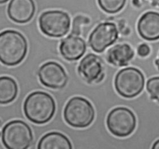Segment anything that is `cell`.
Listing matches in <instances>:
<instances>
[{"instance_id": "15", "label": "cell", "mask_w": 159, "mask_h": 149, "mask_svg": "<svg viewBox=\"0 0 159 149\" xmlns=\"http://www.w3.org/2000/svg\"><path fill=\"white\" fill-rule=\"evenodd\" d=\"M37 149H72V144L66 135L52 131L40 138Z\"/></svg>"}, {"instance_id": "3", "label": "cell", "mask_w": 159, "mask_h": 149, "mask_svg": "<svg viewBox=\"0 0 159 149\" xmlns=\"http://www.w3.org/2000/svg\"><path fill=\"white\" fill-rule=\"evenodd\" d=\"M95 118L93 104L85 98L75 96L70 99L64 109V119L75 128H85L91 125Z\"/></svg>"}, {"instance_id": "14", "label": "cell", "mask_w": 159, "mask_h": 149, "mask_svg": "<svg viewBox=\"0 0 159 149\" xmlns=\"http://www.w3.org/2000/svg\"><path fill=\"white\" fill-rule=\"evenodd\" d=\"M134 57V51L128 43H120L110 48L107 54L109 63L114 66L123 67L128 65Z\"/></svg>"}, {"instance_id": "10", "label": "cell", "mask_w": 159, "mask_h": 149, "mask_svg": "<svg viewBox=\"0 0 159 149\" xmlns=\"http://www.w3.org/2000/svg\"><path fill=\"white\" fill-rule=\"evenodd\" d=\"M78 71L88 83H99L104 79V67L102 60L94 54L85 55L79 63Z\"/></svg>"}, {"instance_id": "19", "label": "cell", "mask_w": 159, "mask_h": 149, "mask_svg": "<svg viewBox=\"0 0 159 149\" xmlns=\"http://www.w3.org/2000/svg\"><path fill=\"white\" fill-rule=\"evenodd\" d=\"M150 47L148 46L146 43H142V44L140 45L138 48V53L141 57H147L148 55H149L150 54Z\"/></svg>"}, {"instance_id": "20", "label": "cell", "mask_w": 159, "mask_h": 149, "mask_svg": "<svg viewBox=\"0 0 159 149\" xmlns=\"http://www.w3.org/2000/svg\"><path fill=\"white\" fill-rule=\"evenodd\" d=\"M152 149H159V141L158 140H157V141L154 143Z\"/></svg>"}, {"instance_id": "11", "label": "cell", "mask_w": 159, "mask_h": 149, "mask_svg": "<svg viewBox=\"0 0 159 149\" xmlns=\"http://www.w3.org/2000/svg\"><path fill=\"white\" fill-rule=\"evenodd\" d=\"M35 11L34 0H11L7 8V13L10 20L17 23L30 21Z\"/></svg>"}, {"instance_id": "1", "label": "cell", "mask_w": 159, "mask_h": 149, "mask_svg": "<svg viewBox=\"0 0 159 149\" xmlns=\"http://www.w3.org/2000/svg\"><path fill=\"white\" fill-rule=\"evenodd\" d=\"M27 51V40L21 33L13 29L0 33V62L3 65H19L24 60Z\"/></svg>"}, {"instance_id": "6", "label": "cell", "mask_w": 159, "mask_h": 149, "mask_svg": "<svg viewBox=\"0 0 159 149\" xmlns=\"http://www.w3.org/2000/svg\"><path fill=\"white\" fill-rule=\"evenodd\" d=\"M107 126L113 135L118 138H126L132 134L136 129V116L127 107H116L107 115Z\"/></svg>"}, {"instance_id": "7", "label": "cell", "mask_w": 159, "mask_h": 149, "mask_svg": "<svg viewBox=\"0 0 159 149\" xmlns=\"http://www.w3.org/2000/svg\"><path fill=\"white\" fill-rule=\"evenodd\" d=\"M70 26V16L63 11H46L39 17V27L41 32L48 37H64L69 31Z\"/></svg>"}, {"instance_id": "22", "label": "cell", "mask_w": 159, "mask_h": 149, "mask_svg": "<svg viewBox=\"0 0 159 149\" xmlns=\"http://www.w3.org/2000/svg\"><path fill=\"white\" fill-rule=\"evenodd\" d=\"M9 0H0V4H3V3H6V2H8Z\"/></svg>"}, {"instance_id": "18", "label": "cell", "mask_w": 159, "mask_h": 149, "mask_svg": "<svg viewBox=\"0 0 159 149\" xmlns=\"http://www.w3.org/2000/svg\"><path fill=\"white\" fill-rule=\"evenodd\" d=\"M147 90L152 99H159V78L158 76L151 78L147 82Z\"/></svg>"}, {"instance_id": "16", "label": "cell", "mask_w": 159, "mask_h": 149, "mask_svg": "<svg viewBox=\"0 0 159 149\" xmlns=\"http://www.w3.org/2000/svg\"><path fill=\"white\" fill-rule=\"evenodd\" d=\"M18 94V85L12 78L0 77V104H8L15 100Z\"/></svg>"}, {"instance_id": "12", "label": "cell", "mask_w": 159, "mask_h": 149, "mask_svg": "<svg viewBox=\"0 0 159 149\" xmlns=\"http://www.w3.org/2000/svg\"><path fill=\"white\" fill-rule=\"evenodd\" d=\"M138 30L144 40H157L159 38V13L149 11L141 16L138 23Z\"/></svg>"}, {"instance_id": "8", "label": "cell", "mask_w": 159, "mask_h": 149, "mask_svg": "<svg viewBox=\"0 0 159 149\" xmlns=\"http://www.w3.org/2000/svg\"><path fill=\"white\" fill-rule=\"evenodd\" d=\"M118 38V29L116 24L110 22L102 23L96 26L90 34L89 44L97 53L105 51Z\"/></svg>"}, {"instance_id": "4", "label": "cell", "mask_w": 159, "mask_h": 149, "mask_svg": "<svg viewBox=\"0 0 159 149\" xmlns=\"http://www.w3.org/2000/svg\"><path fill=\"white\" fill-rule=\"evenodd\" d=\"M33 141L32 130L23 120L10 121L2 130V141L6 149H28Z\"/></svg>"}, {"instance_id": "9", "label": "cell", "mask_w": 159, "mask_h": 149, "mask_svg": "<svg viewBox=\"0 0 159 149\" xmlns=\"http://www.w3.org/2000/svg\"><path fill=\"white\" fill-rule=\"evenodd\" d=\"M40 82L44 86L54 89H60L67 85L68 78L65 68L55 61H48L38 70Z\"/></svg>"}, {"instance_id": "2", "label": "cell", "mask_w": 159, "mask_h": 149, "mask_svg": "<svg viewBox=\"0 0 159 149\" xmlns=\"http://www.w3.org/2000/svg\"><path fill=\"white\" fill-rule=\"evenodd\" d=\"M55 110L54 98L45 92H33L28 95L23 103L25 116L34 124H43L49 122Z\"/></svg>"}, {"instance_id": "13", "label": "cell", "mask_w": 159, "mask_h": 149, "mask_svg": "<svg viewBox=\"0 0 159 149\" xmlns=\"http://www.w3.org/2000/svg\"><path fill=\"white\" fill-rule=\"evenodd\" d=\"M62 57L68 61H77L86 51V43L81 37L69 35L63 39L59 47Z\"/></svg>"}, {"instance_id": "17", "label": "cell", "mask_w": 159, "mask_h": 149, "mask_svg": "<svg viewBox=\"0 0 159 149\" xmlns=\"http://www.w3.org/2000/svg\"><path fill=\"white\" fill-rule=\"evenodd\" d=\"M127 0H98L99 6L107 13H116L122 10Z\"/></svg>"}, {"instance_id": "5", "label": "cell", "mask_w": 159, "mask_h": 149, "mask_svg": "<svg viewBox=\"0 0 159 149\" xmlns=\"http://www.w3.org/2000/svg\"><path fill=\"white\" fill-rule=\"evenodd\" d=\"M145 84L143 73L133 67L121 69L115 77L114 85L116 92L124 98H134L141 94Z\"/></svg>"}, {"instance_id": "21", "label": "cell", "mask_w": 159, "mask_h": 149, "mask_svg": "<svg viewBox=\"0 0 159 149\" xmlns=\"http://www.w3.org/2000/svg\"><path fill=\"white\" fill-rule=\"evenodd\" d=\"M143 1L144 2H151L152 3V4L154 5V6H158V1L159 0H143Z\"/></svg>"}]
</instances>
